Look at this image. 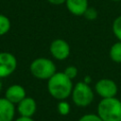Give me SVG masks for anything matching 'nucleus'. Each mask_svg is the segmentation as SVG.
Wrapping results in <instances>:
<instances>
[{"mask_svg":"<svg viewBox=\"0 0 121 121\" xmlns=\"http://www.w3.org/2000/svg\"><path fill=\"white\" fill-rule=\"evenodd\" d=\"M112 1H114V2H118V1H121V0H112Z\"/></svg>","mask_w":121,"mask_h":121,"instance_id":"nucleus-22","label":"nucleus"},{"mask_svg":"<svg viewBox=\"0 0 121 121\" xmlns=\"http://www.w3.org/2000/svg\"><path fill=\"white\" fill-rule=\"evenodd\" d=\"M95 91L101 98H109L116 96L118 87L114 80L110 78H101L96 81Z\"/></svg>","mask_w":121,"mask_h":121,"instance_id":"nucleus-5","label":"nucleus"},{"mask_svg":"<svg viewBox=\"0 0 121 121\" xmlns=\"http://www.w3.org/2000/svg\"><path fill=\"white\" fill-rule=\"evenodd\" d=\"M109 55L110 58L112 61L117 62V63H121V42L118 41L116 43H114L109 51Z\"/></svg>","mask_w":121,"mask_h":121,"instance_id":"nucleus-12","label":"nucleus"},{"mask_svg":"<svg viewBox=\"0 0 121 121\" xmlns=\"http://www.w3.org/2000/svg\"><path fill=\"white\" fill-rule=\"evenodd\" d=\"M57 111L60 115H64L65 116L71 111L70 104L68 102H66L65 100H60L59 103L57 104Z\"/></svg>","mask_w":121,"mask_h":121,"instance_id":"nucleus-14","label":"nucleus"},{"mask_svg":"<svg viewBox=\"0 0 121 121\" xmlns=\"http://www.w3.org/2000/svg\"><path fill=\"white\" fill-rule=\"evenodd\" d=\"M65 5L68 11L76 16H83L89 8L88 0H66Z\"/></svg>","mask_w":121,"mask_h":121,"instance_id":"nucleus-11","label":"nucleus"},{"mask_svg":"<svg viewBox=\"0 0 121 121\" xmlns=\"http://www.w3.org/2000/svg\"><path fill=\"white\" fill-rule=\"evenodd\" d=\"M13 121H34L32 117H26V116H19L18 118L14 119Z\"/></svg>","mask_w":121,"mask_h":121,"instance_id":"nucleus-20","label":"nucleus"},{"mask_svg":"<svg viewBox=\"0 0 121 121\" xmlns=\"http://www.w3.org/2000/svg\"><path fill=\"white\" fill-rule=\"evenodd\" d=\"M72 100L78 107H87L92 104L95 94L89 83L85 81H79L73 87Z\"/></svg>","mask_w":121,"mask_h":121,"instance_id":"nucleus-4","label":"nucleus"},{"mask_svg":"<svg viewBox=\"0 0 121 121\" xmlns=\"http://www.w3.org/2000/svg\"><path fill=\"white\" fill-rule=\"evenodd\" d=\"M73 82L63 72H56L47 80V91L57 100H65L73 91Z\"/></svg>","mask_w":121,"mask_h":121,"instance_id":"nucleus-1","label":"nucleus"},{"mask_svg":"<svg viewBox=\"0 0 121 121\" xmlns=\"http://www.w3.org/2000/svg\"><path fill=\"white\" fill-rule=\"evenodd\" d=\"M50 4L52 5H55V6H60V5H62V4H65L66 0H47Z\"/></svg>","mask_w":121,"mask_h":121,"instance_id":"nucleus-19","label":"nucleus"},{"mask_svg":"<svg viewBox=\"0 0 121 121\" xmlns=\"http://www.w3.org/2000/svg\"><path fill=\"white\" fill-rule=\"evenodd\" d=\"M49 51L51 56L57 60H66L71 52L69 43L63 39H55L49 45Z\"/></svg>","mask_w":121,"mask_h":121,"instance_id":"nucleus-6","label":"nucleus"},{"mask_svg":"<svg viewBox=\"0 0 121 121\" xmlns=\"http://www.w3.org/2000/svg\"><path fill=\"white\" fill-rule=\"evenodd\" d=\"M17 68V59L9 52H0V78L13 74Z\"/></svg>","mask_w":121,"mask_h":121,"instance_id":"nucleus-7","label":"nucleus"},{"mask_svg":"<svg viewBox=\"0 0 121 121\" xmlns=\"http://www.w3.org/2000/svg\"><path fill=\"white\" fill-rule=\"evenodd\" d=\"M70 79H74L75 78H77V76H78V68L76 67V66H74V65H70V66H67L65 69H64V71H62Z\"/></svg>","mask_w":121,"mask_h":121,"instance_id":"nucleus-16","label":"nucleus"},{"mask_svg":"<svg viewBox=\"0 0 121 121\" xmlns=\"http://www.w3.org/2000/svg\"><path fill=\"white\" fill-rule=\"evenodd\" d=\"M112 32L117 40L121 42V15L116 17L112 22Z\"/></svg>","mask_w":121,"mask_h":121,"instance_id":"nucleus-15","label":"nucleus"},{"mask_svg":"<svg viewBox=\"0 0 121 121\" xmlns=\"http://www.w3.org/2000/svg\"><path fill=\"white\" fill-rule=\"evenodd\" d=\"M2 89H3V83H2V81H1V78H0V93H1Z\"/></svg>","mask_w":121,"mask_h":121,"instance_id":"nucleus-21","label":"nucleus"},{"mask_svg":"<svg viewBox=\"0 0 121 121\" xmlns=\"http://www.w3.org/2000/svg\"><path fill=\"white\" fill-rule=\"evenodd\" d=\"M15 105L6 97H0V121H13Z\"/></svg>","mask_w":121,"mask_h":121,"instance_id":"nucleus-10","label":"nucleus"},{"mask_svg":"<svg viewBox=\"0 0 121 121\" xmlns=\"http://www.w3.org/2000/svg\"><path fill=\"white\" fill-rule=\"evenodd\" d=\"M29 71L34 78L48 80L57 72V67L52 60L41 57L31 61Z\"/></svg>","mask_w":121,"mask_h":121,"instance_id":"nucleus-3","label":"nucleus"},{"mask_svg":"<svg viewBox=\"0 0 121 121\" xmlns=\"http://www.w3.org/2000/svg\"><path fill=\"white\" fill-rule=\"evenodd\" d=\"M78 121H103L97 113H86L79 117Z\"/></svg>","mask_w":121,"mask_h":121,"instance_id":"nucleus-18","label":"nucleus"},{"mask_svg":"<svg viewBox=\"0 0 121 121\" xmlns=\"http://www.w3.org/2000/svg\"><path fill=\"white\" fill-rule=\"evenodd\" d=\"M11 27V23L9 17L0 13V36L7 34Z\"/></svg>","mask_w":121,"mask_h":121,"instance_id":"nucleus-13","label":"nucleus"},{"mask_svg":"<svg viewBox=\"0 0 121 121\" xmlns=\"http://www.w3.org/2000/svg\"><path fill=\"white\" fill-rule=\"evenodd\" d=\"M16 109L20 116L32 117L37 111V103L33 97L26 96L17 104Z\"/></svg>","mask_w":121,"mask_h":121,"instance_id":"nucleus-8","label":"nucleus"},{"mask_svg":"<svg viewBox=\"0 0 121 121\" xmlns=\"http://www.w3.org/2000/svg\"><path fill=\"white\" fill-rule=\"evenodd\" d=\"M26 96V89L20 84H12L9 86L5 92V97L14 105H17Z\"/></svg>","mask_w":121,"mask_h":121,"instance_id":"nucleus-9","label":"nucleus"},{"mask_svg":"<svg viewBox=\"0 0 121 121\" xmlns=\"http://www.w3.org/2000/svg\"><path fill=\"white\" fill-rule=\"evenodd\" d=\"M83 16H84L87 20H89V21H94V20H95V19L97 18V11H96L95 9L89 7V8L86 9V11L84 12Z\"/></svg>","mask_w":121,"mask_h":121,"instance_id":"nucleus-17","label":"nucleus"},{"mask_svg":"<svg viewBox=\"0 0 121 121\" xmlns=\"http://www.w3.org/2000/svg\"><path fill=\"white\" fill-rule=\"evenodd\" d=\"M97 114L103 121H121V100L116 96L102 98L97 105Z\"/></svg>","mask_w":121,"mask_h":121,"instance_id":"nucleus-2","label":"nucleus"}]
</instances>
